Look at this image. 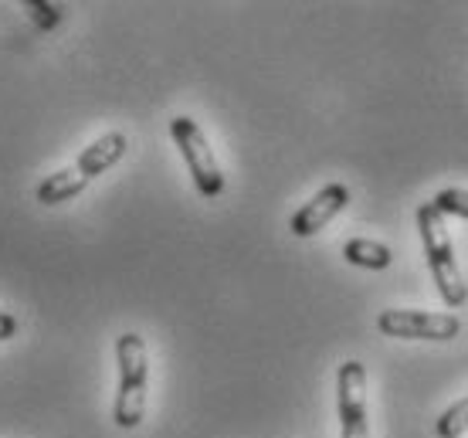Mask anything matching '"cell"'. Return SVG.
I'll return each mask as SVG.
<instances>
[{
    "label": "cell",
    "mask_w": 468,
    "mask_h": 438,
    "mask_svg": "<svg viewBox=\"0 0 468 438\" xmlns=\"http://www.w3.org/2000/svg\"><path fill=\"white\" fill-rule=\"evenodd\" d=\"M119 391L112 418L119 428H136L146 415V384H150V357L140 333H122L116 340Z\"/></svg>",
    "instance_id": "cell-1"
},
{
    "label": "cell",
    "mask_w": 468,
    "mask_h": 438,
    "mask_svg": "<svg viewBox=\"0 0 468 438\" xmlns=\"http://www.w3.org/2000/svg\"><path fill=\"white\" fill-rule=\"evenodd\" d=\"M418 235H421L424 255H428V265H431L434 285H438L441 299H445L452 309L465 306L468 285H465V279H462V272H458L452 238H448V231H445V218L434 211L431 201L418 208Z\"/></svg>",
    "instance_id": "cell-2"
},
{
    "label": "cell",
    "mask_w": 468,
    "mask_h": 438,
    "mask_svg": "<svg viewBox=\"0 0 468 438\" xmlns=\"http://www.w3.org/2000/svg\"><path fill=\"white\" fill-rule=\"evenodd\" d=\"M170 136H174V143L180 146L184 160H187V170H190V177H194V187H197L200 198H207V201L221 198L224 174H221V166H218V160H214V150L207 146V136H204V130L197 126V119L176 116L174 123H170Z\"/></svg>",
    "instance_id": "cell-3"
},
{
    "label": "cell",
    "mask_w": 468,
    "mask_h": 438,
    "mask_svg": "<svg viewBox=\"0 0 468 438\" xmlns=\"http://www.w3.org/2000/svg\"><path fill=\"white\" fill-rule=\"evenodd\" d=\"M377 330L398 340H455L462 320L455 313H424V309H384Z\"/></svg>",
    "instance_id": "cell-4"
},
{
    "label": "cell",
    "mask_w": 468,
    "mask_h": 438,
    "mask_svg": "<svg viewBox=\"0 0 468 438\" xmlns=\"http://www.w3.org/2000/svg\"><path fill=\"white\" fill-rule=\"evenodd\" d=\"M336 404H340L343 438H370L367 422V368L360 360H346L336 370Z\"/></svg>",
    "instance_id": "cell-5"
},
{
    "label": "cell",
    "mask_w": 468,
    "mask_h": 438,
    "mask_svg": "<svg viewBox=\"0 0 468 438\" xmlns=\"http://www.w3.org/2000/svg\"><path fill=\"white\" fill-rule=\"evenodd\" d=\"M346 204H350V190L343 187V184H326L313 201H305L303 208L292 214V225L289 228H292L295 238L316 235V231H323Z\"/></svg>",
    "instance_id": "cell-6"
},
{
    "label": "cell",
    "mask_w": 468,
    "mask_h": 438,
    "mask_svg": "<svg viewBox=\"0 0 468 438\" xmlns=\"http://www.w3.org/2000/svg\"><path fill=\"white\" fill-rule=\"evenodd\" d=\"M126 133H106V136H99L92 146H85L79 160H75V170L82 174L85 180H95L99 174H106L109 166H116L122 156H126Z\"/></svg>",
    "instance_id": "cell-7"
},
{
    "label": "cell",
    "mask_w": 468,
    "mask_h": 438,
    "mask_svg": "<svg viewBox=\"0 0 468 438\" xmlns=\"http://www.w3.org/2000/svg\"><path fill=\"white\" fill-rule=\"evenodd\" d=\"M85 187H89V180L75 166H65V170H58V174H51V177H45L37 184V201L51 208V204H61L69 201V198H75V194H82Z\"/></svg>",
    "instance_id": "cell-8"
},
{
    "label": "cell",
    "mask_w": 468,
    "mask_h": 438,
    "mask_svg": "<svg viewBox=\"0 0 468 438\" xmlns=\"http://www.w3.org/2000/svg\"><path fill=\"white\" fill-rule=\"evenodd\" d=\"M343 259L350 262V265L380 272V269H387V265L394 262V255H390V249L380 245V241H370V238H350V241L343 245Z\"/></svg>",
    "instance_id": "cell-9"
},
{
    "label": "cell",
    "mask_w": 468,
    "mask_h": 438,
    "mask_svg": "<svg viewBox=\"0 0 468 438\" xmlns=\"http://www.w3.org/2000/svg\"><path fill=\"white\" fill-rule=\"evenodd\" d=\"M434 432H438V438H462L468 432V398H462V401L452 404L445 415L438 418Z\"/></svg>",
    "instance_id": "cell-10"
},
{
    "label": "cell",
    "mask_w": 468,
    "mask_h": 438,
    "mask_svg": "<svg viewBox=\"0 0 468 438\" xmlns=\"http://www.w3.org/2000/svg\"><path fill=\"white\" fill-rule=\"evenodd\" d=\"M431 204L438 214H458V218H468V190H455V187L438 190V194L431 198Z\"/></svg>",
    "instance_id": "cell-11"
},
{
    "label": "cell",
    "mask_w": 468,
    "mask_h": 438,
    "mask_svg": "<svg viewBox=\"0 0 468 438\" xmlns=\"http://www.w3.org/2000/svg\"><path fill=\"white\" fill-rule=\"evenodd\" d=\"M24 11H27V17L37 24V27H55V24L61 21V7L58 4H41V0H27L24 4Z\"/></svg>",
    "instance_id": "cell-12"
},
{
    "label": "cell",
    "mask_w": 468,
    "mask_h": 438,
    "mask_svg": "<svg viewBox=\"0 0 468 438\" xmlns=\"http://www.w3.org/2000/svg\"><path fill=\"white\" fill-rule=\"evenodd\" d=\"M17 333V316L14 313H0V340H11Z\"/></svg>",
    "instance_id": "cell-13"
}]
</instances>
